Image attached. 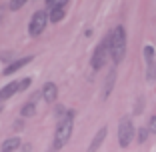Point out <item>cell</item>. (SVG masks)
Listing matches in <instances>:
<instances>
[{"label": "cell", "instance_id": "1", "mask_svg": "<svg viewBox=\"0 0 156 152\" xmlns=\"http://www.w3.org/2000/svg\"><path fill=\"white\" fill-rule=\"evenodd\" d=\"M72 128H74V110H68L60 118L58 126H56V134H54V148L56 150H60V148L70 140Z\"/></svg>", "mask_w": 156, "mask_h": 152}, {"label": "cell", "instance_id": "2", "mask_svg": "<svg viewBox=\"0 0 156 152\" xmlns=\"http://www.w3.org/2000/svg\"><path fill=\"white\" fill-rule=\"evenodd\" d=\"M126 54V30L124 26H116L112 30V50H110V58L114 60V64H120Z\"/></svg>", "mask_w": 156, "mask_h": 152}, {"label": "cell", "instance_id": "3", "mask_svg": "<svg viewBox=\"0 0 156 152\" xmlns=\"http://www.w3.org/2000/svg\"><path fill=\"white\" fill-rule=\"evenodd\" d=\"M110 50H112V32L106 34V38L96 46V50H94V54H92V58H90V66L92 68L100 70L102 66L106 64V60L110 58Z\"/></svg>", "mask_w": 156, "mask_h": 152}, {"label": "cell", "instance_id": "4", "mask_svg": "<svg viewBox=\"0 0 156 152\" xmlns=\"http://www.w3.org/2000/svg\"><path fill=\"white\" fill-rule=\"evenodd\" d=\"M134 124H132V120L128 118V116H124V118H120L118 122V144L122 148H128V144L132 142L134 138Z\"/></svg>", "mask_w": 156, "mask_h": 152}, {"label": "cell", "instance_id": "5", "mask_svg": "<svg viewBox=\"0 0 156 152\" xmlns=\"http://www.w3.org/2000/svg\"><path fill=\"white\" fill-rule=\"evenodd\" d=\"M46 22H48V12L46 10H36L30 18V24H28V34L30 36L42 34V30L46 28Z\"/></svg>", "mask_w": 156, "mask_h": 152}, {"label": "cell", "instance_id": "6", "mask_svg": "<svg viewBox=\"0 0 156 152\" xmlns=\"http://www.w3.org/2000/svg\"><path fill=\"white\" fill-rule=\"evenodd\" d=\"M144 54V60H146V74H148V78H154L156 76V64H154V48L152 46H144L142 50Z\"/></svg>", "mask_w": 156, "mask_h": 152}, {"label": "cell", "instance_id": "7", "mask_svg": "<svg viewBox=\"0 0 156 152\" xmlns=\"http://www.w3.org/2000/svg\"><path fill=\"white\" fill-rule=\"evenodd\" d=\"M66 4H68V2H58V4L48 12V20H50V22H60L66 14Z\"/></svg>", "mask_w": 156, "mask_h": 152}, {"label": "cell", "instance_id": "8", "mask_svg": "<svg viewBox=\"0 0 156 152\" xmlns=\"http://www.w3.org/2000/svg\"><path fill=\"white\" fill-rule=\"evenodd\" d=\"M30 60H32V56H24V58H18V60H14V62H10V64L4 68V76H10V74L18 72V70L22 68V66H26Z\"/></svg>", "mask_w": 156, "mask_h": 152}, {"label": "cell", "instance_id": "9", "mask_svg": "<svg viewBox=\"0 0 156 152\" xmlns=\"http://www.w3.org/2000/svg\"><path fill=\"white\" fill-rule=\"evenodd\" d=\"M42 98H44L46 102H54L56 96H58V88H56L54 82H46L44 86H42Z\"/></svg>", "mask_w": 156, "mask_h": 152}, {"label": "cell", "instance_id": "10", "mask_svg": "<svg viewBox=\"0 0 156 152\" xmlns=\"http://www.w3.org/2000/svg\"><path fill=\"white\" fill-rule=\"evenodd\" d=\"M16 92H18V82H8L4 88H0V102L8 100V98L14 96Z\"/></svg>", "mask_w": 156, "mask_h": 152}, {"label": "cell", "instance_id": "11", "mask_svg": "<svg viewBox=\"0 0 156 152\" xmlns=\"http://www.w3.org/2000/svg\"><path fill=\"white\" fill-rule=\"evenodd\" d=\"M106 132H108V128H106V126H102V128L96 132V136L92 138V142H90V148H88V150H90V152H96L98 148H100V144L104 142V138H106Z\"/></svg>", "mask_w": 156, "mask_h": 152}, {"label": "cell", "instance_id": "12", "mask_svg": "<svg viewBox=\"0 0 156 152\" xmlns=\"http://www.w3.org/2000/svg\"><path fill=\"white\" fill-rule=\"evenodd\" d=\"M16 148H20V138L18 136H10L2 142V150L0 152H14Z\"/></svg>", "mask_w": 156, "mask_h": 152}, {"label": "cell", "instance_id": "13", "mask_svg": "<svg viewBox=\"0 0 156 152\" xmlns=\"http://www.w3.org/2000/svg\"><path fill=\"white\" fill-rule=\"evenodd\" d=\"M114 82H116V70H110L108 76H106V86H104V92H102V98H108L114 88Z\"/></svg>", "mask_w": 156, "mask_h": 152}, {"label": "cell", "instance_id": "14", "mask_svg": "<svg viewBox=\"0 0 156 152\" xmlns=\"http://www.w3.org/2000/svg\"><path fill=\"white\" fill-rule=\"evenodd\" d=\"M34 112H36V100H30L22 106L20 114H22V118H30V116H34Z\"/></svg>", "mask_w": 156, "mask_h": 152}, {"label": "cell", "instance_id": "15", "mask_svg": "<svg viewBox=\"0 0 156 152\" xmlns=\"http://www.w3.org/2000/svg\"><path fill=\"white\" fill-rule=\"evenodd\" d=\"M148 134H150V130H148V126H142V128L136 130V140L138 144H144L148 140Z\"/></svg>", "mask_w": 156, "mask_h": 152}, {"label": "cell", "instance_id": "16", "mask_svg": "<svg viewBox=\"0 0 156 152\" xmlns=\"http://www.w3.org/2000/svg\"><path fill=\"white\" fill-rule=\"evenodd\" d=\"M30 84H32V78H24V80H20V82H18V92H20V90H26Z\"/></svg>", "mask_w": 156, "mask_h": 152}, {"label": "cell", "instance_id": "17", "mask_svg": "<svg viewBox=\"0 0 156 152\" xmlns=\"http://www.w3.org/2000/svg\"><path fill=\"white\" fill-rule=\"evenodd\" d=\"M24 4H26L24 0H12V2H10V10H20Z\"/></svg>", "mask_w": 156, "mask_h": 152}, {"label": "cell", "instance_id": "18", "mask_svg": "<svg viewBox=\"0 0 156 152\" xmlns=\"http://www.w3.org/2000/svg\"><path fill=\"white\" fill-rule=\"evenodd\" d=\"M148 130H150V132H156V114L152 116V120H150V124H148Z\"/></svg>", "mask_w": 156, "mask_h": 152}, {"label": "cell", "instance_id": "19", "mask_svg": "<svg viewBox=\"0 0 156 152\" xmlns=\"http://www.w3.org/2000/svg\"><path fill=\"white\" fill-rule=\"evenodd\" d=\"M0 60H10V54H8V52H4V54L0 56Z\"/></svg>", "mask_w": 156, "mask_h": 152}, {"label": "cell", "instance_id": "20", "mask_svg": "<svg viewBox=\"0 0 156 152\" xmlns=\"http://www.w3.org/2000/svg\"><path fill=\"white\" fill-rule=\"evenodd\" d=\"M22 152H30V144H24V146H22Z\"/></svg>", "mask_w": 156, "mask_h": 152}, {"label": "cell", "instance_id": "21", "mask_svg": "<svg viewBox=\"0 0 156 152\" xmlns=\"http://www.w3.org/2000/svg\"><path fill=\"white\" fill-rule=\"evenodd\" d=\"M0 110H2V106H0Z\"/></svg>", "mask_w": 156, "mask_h": 152}]
</instances>
